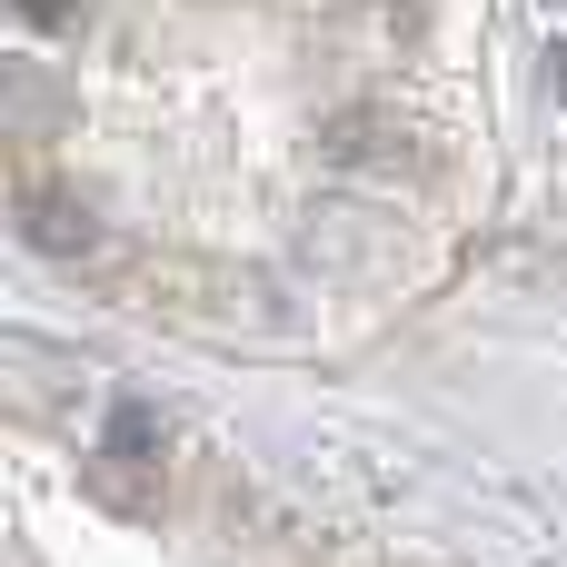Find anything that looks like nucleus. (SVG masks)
I'll use <instances>...</instances> for the list:
<instances>
[{
	"instance_id": "f03ea898",
	"label": "nucleus",
	"mask_w": 567,
	"mask_h": 567,
	"mask_svg": "<svg viewBox=\"0 0 567 567\" xmlns=\"http://www.w3.org/2000/svg\"><path fill=\"white\" fill-rule=\"evenodd\" d=\"M548 80H558V100H567V40H558V50H548Z\"/></svg>"
},
{
	"instance_id": "f257e3e1",
	"label": "nucleus",
	"mask_w": 567,
	"mask_h": 567,
	"mask_svg": "<svg viewBox=\"0 0 567 567\" xmlns=\"http://www.w3.org/2000/svg\"><path fill=\"white\" fill-rule=\"evenodd\" d=\"M140 468H150V419H140V409H120V429H110V449H100V468H90V488H100L110 508H150V488H140Z\"/></svg>"
}]
</instances>
